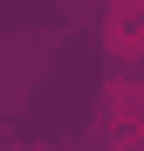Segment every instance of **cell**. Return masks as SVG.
Segmentation results:
<instances>
[{
    "instance_id": "7a4b0ae2",
    "label": "cell",
    "mask_w": 144,
    "mask_h": 151,
    "mask_svg": "<svg viewBox=\"0 0 144 151\" xmlns=\"http://www.w3.org/2000/svg\"><path fill=\"white\" fill-rule=\"evenodd\" d=\"M0 151H48V144H0Z\"/></svg>"
},
{
    "instance_id": "6da1fadb",
    "label": "cell",
    "mask_w": 144,
    "mask_h": 151,
    "mask_svg": "<svg viewBox=\"0 0 144 151\" xmlns=\"http://www.w3.org/2000/svg\"><path fill=\"white\" fill-rule=\"evenodd\" d=\"M96 124H103L96 137H103L110 151H144V89H137V83H110Z\"/></svg>"
}]
</instances>
